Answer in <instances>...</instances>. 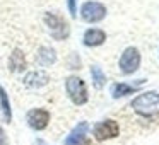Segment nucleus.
<instances>
[{"mask_svg": "<svg viewBox=\"0 0 159 145\" xmlns=\"http://www.w3.org/2000/svg\"><path fill=\"white\" fill-rule=\"evenodd\" d=\"M157 94L156 92H144L134 99L132 103V108H134L137 113L144 114V116H151V114L156 113V106H157Z\"/></svg>", "mask_w": 159, "mask_h": 145, "instance_id": "1", "label": "nucleus"}, {"mask_svg": "<svg viewBox=\"0 0 159 145\" xmlns=\"http://www.w3.org/2000/svg\"><path fill=\"white\" fill-rule=\"evenodd\" d=\"M65 87H67V92H69L70 99L75 104L87 103V89H86V84H84L82 79H79V77H69L65 82Z\"/></svg>", "mask_w": 159, "mask_h": 145, "instance_id": "2", "label": "nucleus"}, {"mask_svg": "<svg viewBox=\"0 0 159 145\" xmlns=\"http://www.w3.org/2000/svg\"><path fill=\"white\" fill-rule=\"evenodd\" d=\"M87 130H89V125L86 123V121H82V123H79L75 128L72 130V133L67 137V140H65V145H79L80 142L86 138V133H87Z\"/></svg>", "mask_w": 159, "mask_h": 145, "instance_id": "8", "label": "nucleus"}, {"mask_svg": "<svg viewBox=\"0 0 159 145\" xmlns=\"http://www.w3.org/2000/svg\"><path fill=\"white\" fill-rule=\"evenodd\" d=\"M50 121V114L45 109H33L28 113V123L34 130H43Z\"/></svg>", "mask_w": 159, "mask_h": 145, "instance_id": "7", "label": "nucleus"}, {"mask_svg": "<svg viewBox=\"0 0 159 145\" xmlns=\"http://www.w3.org/2000/svg\"><path fill=\"white\" fill-rule=\"evenodd\" d=\"M137 90V87L127 86V84H113L111 86V96L113 97H123L127 94H132Z\"/></svg>", "mask_w": 159, "mask_h": 145, "instance_id": "13", "label": "nucleus"}, {"mask_svg": "<svg viewBox=\"0 0 159 145\" xmlns=\"http://www.w3.org/2000/svg\"><path fill=\"white\" fill-rule=\"evenodd\" d=\"M0 106H2V111H4V116L7 121H11L12 118V113H11V104H9V97H7V92H5L2 87H0Z\"/></svg>", "mask_w": 159, "mask_h": 145, "instance_id": "15", "label": "nucleus"}, {"mask_svg": "<svg viewBox=\"0 0 159 145\" xmlns=\"http://www.w3.org/2000/svg\"><path fill=\"white\" fill-rule=\"evenodd\" d=\"M140 65V53L137 48H127L121 53L120 58V70L123 73H134Z\"/></svg>", "mask_w": 159, "mask_h": 145, "instance_id": "4", "label": "nucleus"}, {"mask_svg": "<svg viewBox=\"0 0 159 145\" xmlns=\"http://www.w3.org/2000/svg\"><path fill=\"white\" fill-rule=\"evenodd\" d=\"M45 22H46L50 33H52V36L55 39H65L69 36V26H67V22L62 17L53 15V14H46Z\"/></svg>", "mask_w": 159, "mask_h": 145, "instance_id": "5", "label": "nucleus"}, {"mask_svg": "<svg viewBox=\"0 0 159 145\" xmlns=\"http://www.w3.org/2000/svg\"><path fill=\"white\" fill-rule=\"evenodd\" d=\"M118 133H120V128H118V123L113 120H106L103 123L96 125V128H94V137L98 140L115 138V137H118Z\"/></svg>", "mask_w": 159, "mask_h": 145, "instance_id": "6", "label": "nucleus"}, {"mask_svg": "<svg viewBox=\"0 0 159 145\" xmlns=\"http://www.w3.org/2000/svg\"><path fill=\"white\" fill-rule=\"evenodd\" d=\"M157 101H159V96H157Z\"/></svg>", "mask_w": 159, "mask_h": 145, "instance_id": "19", "label": "nucleus"}, {"mask_svg": "<svg viewBox=\"0 0 159 145\" xmlns=\"http://www.w3.org/2000/svg\"><path fill=\"white\" fill-rule=\"evenodd\" d=\"M80 15L86 22H99L106 15V7L99 2H86L80 9Z\"/></svg>", "mask_w": 159, "mask_h": 145, "instance_id": "3", "label": "nucleus"}, {"mask_svg": "<svg viewBox=\"0 0 159 145\" xmlns=\"http://www.w3.org/2000/svg\"><path fill=\"white\" fill-rule=\"evenodd\" d=\"M79 145H91V142H89V140H87V138H84V140H82V142H80V143H79Z\"/></svg>", "mask_w": 159, "mask_h": 145, "instance_id": "18", "label": "nucleus"}, {"mask_svg": "<svg viewBox=\"0 0 159 145\" xmlns=\"http://www.w3.org/2000/svg\"><path fill=\"white\" fill-rule=\"evenodd\" d=\"M69 11H70V14L72 15H75V0H69Z\"/></svg>", "mask_w": 159, "mask_h": 145, "instance_id": "16", "label": "nucleus"}, {"mask_svg": "<svg viewBox=\"0 0 159 145\" xmlns=\"http://www.w3.org/2000/svg\"><path fill=\"white\" fill-rule=\"evenodd\" d=\"M55 60H57V55H55V51H53L52 48H41L39 50L38 62L41 63V65L48 67V65H52V63H55Z\"/></svg>", "mask_w": 159, "mask_h": 145, "instance_id": "12", "label": "nucleus"}, {"mask_svg": "<svg viewBox=\"0 0 159 145\" xmlns=\"http://www.w3.org/2000/svg\"><path fill=\"white\" fill-rule=\"evenodd\" d=\"M9 65H11V70H14V72H21V70H24V67H26L24 55H22L19 50H16V51L12 53L11 60H9Z\"/></svg>", "mask_w": 159, "mask_h": 145, "instance_id": "11", "label": "nucleus"}, {"mask_svg": "<svg viewBox=\"0 0 159 145\" xmlns=\"http://www.w3.org/2000/svg\"><path fill=\"white\" fill-rule=\"evenodd\" d=\"M104 39H106V34L101 29H89L84 34V45L86 46H99L104 43Z\"/></svg>", "mask_w": 159, "mask_h": 145, "instance_id": "9", "label": "nucleus"}, {"mask_svg": "<svg viewBox=\"0 0 159 145\" xmlns=\"http://www.w3.org/2000/svg\"><path fill=\"white\" fill-rule=\"evenodd\" d=\"M0 145H9V142H7V138H5V133H4L2 128H0Z\"/></svg>", "mask_w": 159, "mask_h": 145, "instance_id": "17", "label": "nucleus"}, {"mask_svg": "<svg viewBox=\"0 0 159 145\" xmlns=\"http://www.w3.org/2000/svg\"><path fill=\"white\" fill-rule=\"evenodd\" d=\"M91 77H93V84L96 89H101L106 82V75L99 67H91Z\"/></svg>", "mask_w": 159, "mask_h": 145, "instance_id": "14", "label": "nucleus"}, {"mask_svg": "<svg viewBox=\"0 0 159 145\" xmlns=\"http://www.w3.org/2000/svg\"><path fill=\"white\" fill-rule=\"evenodd\" d=\"M48 75L45 72H31L26 75L24 84L28 87H43L45 84H48Z\"/></svg>", "mask_w": 159, "mask_h": 145, "instance_id": "10", "label": "nucleus"}]
</instances>
